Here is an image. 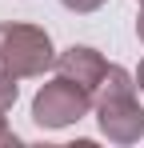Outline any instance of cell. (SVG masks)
<instances>
[{"label":"cell","instance_id":"obj_9","mask_svg":"<svg viewBox=\"0 0 144 148\" xmlns=\"http://www.w3.org/2000/svg\"><path fill=\"white\" fill-rule=\"evenodd\" d=\"M136 84H140V92H144V60H140V68H136Z\"/></svg>","mask_w":144,"mask_h":148},{"label":"cell","instance_id":"obj_6","mask_svg":"<svg viewBox=\"0 0 144 148\" xmlns=\"http://www.w3.org/2000/svg\"><path fill=\"white\" fill-rule=\"evenodd\" d=\"M60 4H64V8H72V12H96L104 0H60Z\"/></svg>","mask_w":144,"mask_h":148},{"label":"cell","instance_id":"obj_7","mask_svg":"<svg viewBox=\"0 0 144 148\" xmlns=\"http://www.w3.org/2000/svg\"><path fill=\"white\" fill-rule=\"evenodd\" d=\"M0 144H16L12 128H8V120H4V108H0Z\"/></svg>","mask_w":144,"mask_h":148},{"label":"cell","instance_id":"obj_10","mask_svg":"<svg viewBox=\"0 0 144 148\" xmlns=\"http://www.w3.org/2000/svg\"><path fill=\"white\" fill-rule=\"evenodd\" d=\"M136 4H144V0H136Z\"/></svg>","mask_w":144,"mask_h":148},{"label":"cell","instance_id":"obj_1","mask_svg":"<svg viewBox=\"0 0 144 148\" xmlns=\"http://www.w3.org/2000/svg\"><path fill=\"white\" fill-rule=\"evenodd\" d=\"M136 88L140 84L120 64H108L104 84L96 88V120H100V132L108 140H116V144H136L144 136V108H140Z\"/></svg>","mask_w":144,"mask_h":148},{"label":"cell","instance_id":"obj_4","mask_svg":"<svg viewBox=\"0 0 144 148\" xmlns=\"http://www.w3.org/2000/svg\"><path fill=\"white\" fill-rule=\"evenodd\" d=\"M56 68H60V76H68L76 84H84L88 92H96L104 84V76H108V60L88 44H72V48H64L56 56Z\"/></svg>","mask_w":144,"mask_h":148},{"label":"cell","instance_id":"obj_8","mask_svg":"<svg viewBox=\"0 0 144 148\" xmlns=\"http://www.w3.org/2000/svg\"><path fill=\"white\" fill-rule=\"evenodd\" d=\"M136 36H140V40H144V12H140V16H136Z\"/></svg>","mask_w":144,"mask_h":148},{"label":"cell","instance_id":"obj_2","mask_svg":"<svg viewBox=\"0 0 144 148\" xmlns=\"http://www.w3.org/2000/svg\"><path fill=\"white\" fill-rule=\"evenodd\" d=\"M56 64V52L44 28L36 24H0V68L12 72L16 80L24 76H44Z\"/></svg>","mask_w":144,"mask_h":148},{"label":"cell","instance_id":"obj_5","mask_svg":"<svg viewBox=\"0 0 144 148\" xmlns=\"http://www.w3.org/2000/svg\"><path fill=\"white\" fill-rule=\"evenodd\" d=\"M12 104H16V76H12V72H4V68H0V108L8 112Z\"/></svg>","mask_w":144,"mask_h":148},{"label":"cell","instance_id":"obj_3","mask_svg":"<svg viewBox=\"0 0 144 148\" xmlns=\"http://www.w3.org/2000/svg\"><path fill=\"white\" fill-rule=\"evenodd\" d=\"M92 104L96 100H92V92H88L84 84H76L68 76H56V80H48L44 88L36 92V100H32V120L40 124V128H68V124H76L80 116H88Z\"/></svg>","mask_w":144,"mask_h":148}]
</instances>
